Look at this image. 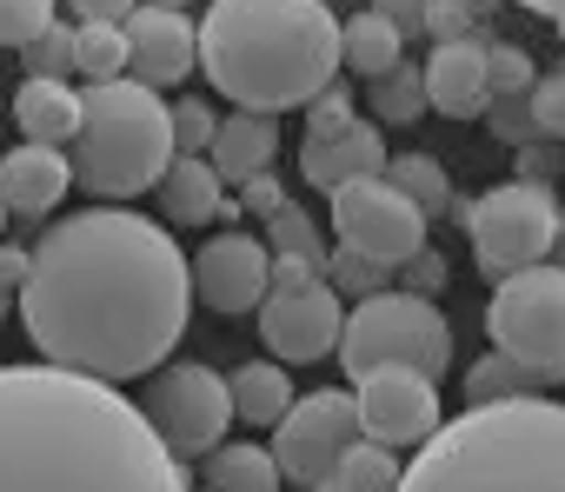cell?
Instances as JSON below:
<instances>
[{"mask_svg": "<svg viewBox=\"0 0 565 492\" xmlns=\"http://www.w3.org/2000/svg\"><path fill=\"white\" fill-rule=\"evenodd\" d=\"M14 307L47 366L120 386L180 346L193 260L180 254L173 226L127 206H87L41 233Z\"/></svg>", "mask_w": 565, "mask_h": 492, "instance_id": "obj_1", "label": "cell"}, {"mask_svg": "<svg viewBox=\"0 0 565 492\" xmlns=\"http://www.w3.org/2000/svg\"><path fill=\"white\" fill-rule=\"evenodd\" d=\"M0 492H193L140 399L61 366H0Z\"/></svg>", "mask_w": 565, "mask_h": 492, "instance_id": "obj_2", "label": "cell"}, {"mask_svg": "<svg viewBox=\"0 0 565 492\" xmlns=\"http://www.w3.org/2000/svg\"><path fill=\"white\" fill-rule=\"evenodd\" d=\"M340 21L327 0H213L200 21V74L233 114L313 107L340 74Z\"/></svg>", "mask_w": 565, "mask_h": 492, "instance_id": "obj_3", "label": "cell"}, {"mask_svg": "<svg viewBox=\"0 0 565 492\" xmlns=\"http://www.w3.org/2000/svg\"><path fill=\"white\" fill-rule=\"evenodd\" d=\"M399 492H565V406L545 393L466 406L406 459Z\"/></svg>", "mask_w": 565, "mask_h": 492, "instance_id": "obj_4", "label": "cell"}, {"mask_svg": "<svg viewBox=\"0 0 565 492\" xmlns=\"http://www.w3.org/2000/svg\"><path fill=\"white\" fill-rule=\"evenodd\" d=\"M67 153H74V180L87 193L140 200L173 167V100H160L140 81L81 87V140Z\"/></svg>", "mask_w": 565, "mask_h": 492, "instance_id": "obj_5", "label": "cell"}, {"mask_svg": "<svg viewBox=\"0 0 565 492\" xmlns=\"http://www.w3.org/2000/svg\"><path fill=\"white\" fill-rule=\"evenodd\" d=\"M340 366L360 379V373H380V366H419L426 379H439L452 366V327L433 300L419 293H373L347 313V333H340Z\"/></svg>", "mask_w": 565, "mask_h": 492, "instance_id": "obj_6", "label": "cell"}, {"mask_svg": "<svg viewBox=\"0 0 565 492\" xmlns=\"http://www.w3.org/2000/svg\"><path fill=\"white\" fill-rule=\"evenodd\" d=\"M558 193L545 186V180H499V186H486L472 206H466V239H472V260H479V274H492V287L499 280H512V274H525V267H545L552 260V246H558Z\"/></svg>", "mask_w": 565, "mask_h": 492, "instance_id": "obj_7", "label": "cell"}, {"mask_svg": "<svg viewBox=\"0 0 565 492\" xmlns=\"http://www.w3.org/2000/svg\"><path fill=\"white\" fill-rule=\"evenodd\" d=\"M486 333H492V353L525 366L539 386H558L565 379V267L545 260L499 280L486 300Z\"/></svg>", "mask_w": 565, "mask_h": 492, "instance_id": "obj_8", "label": "cell"}, {"mask_svg": "<svg viewBox=\"0 0 565 492\" xmlns=\"http://www.w3.org/2000/svg\"><path fill=\"white\" fill-rule=\"evenodd\" d=\"M140 413L147 426L160 432V446L186 466V459H206L213 446H226V426H233V393L213 366L200 360H180V366H160L140 393Z\"/></svg>", "mask_w": 565, "mask_h": 492, "instance_id": "obj_9", "label": "cell"}, {"mask_svg": "<svg viewBox=\"0 0 565 492\" xmlns=\"http://www.w3.org/2000/svg\"><path fill=\"white\" fill-rule=\"evenodd\" d=\"M327 200H333V239L347 246V254H360V260H373L386 274H399L413 254H426V213L386 173L380 180H353V186H340Z\"/></svg>", "mask_w": 565, "mask_h": 492, "instance_id": "obj_10", "label": "cell"}, {"mask_svg": "<svg viewBox=\"0 0 565 492\" xmlns=\"http://www.w3.org/2000/svg\"><path fill=\"white\" fill-rule=\"evenodd\" d=\"M360 439V406H353V393H340V386H320V393H300L294 399V413L273 426V466H279V479L287 485H327L333 479V466H340V452Z\"/></svg>", "mask_w": 565, "mask_h": 492, "instance_id": "obj_11", "label": "cell"}, {"mask_svg": "<svg viewBox=\"0 0 565 492\" xmlns=\"http://www.w3.org/2000/svg\"><path fill=\"white\" fill-rule=\"evenodd\" d=\"M353 406H360V439L373 446H426L446 413H439V379H426L419 366H380V373H360L353 379Z\"/></svg>", "mask_w": 565, "mask_h": 492, "instance_id": "obj_12", "label": "cell"}, {"mask_svg": "<svg viewBox=\"0 0 565 492\" xmlns=\"http://www.w3.org/2000/svg\"><path fill=\"white\" fill-rule=\"evenodd\" d=\"M340 333H347V300L327 280L273 287L259 300V340H266V360H279V366H307V360L340 353Z\"/></svg>", "mask_w": 565, "mask_h": 492, "instance_id": "obj_13", "label": "cell"}, {"mask_svg": "<svg viewBox=\"0 0 565 492\" xmlns=\"http://www.w3.org/2000/svg\"><path fill=\"white\" fill-rule=\"evenodd\" d=\"M273 293V254H266V239L246 233V226H226L213 233L200 254H193V300L206 313H259V300Z\"/></svg>", "mask_w": 565, "mask_h": 492, "instance_id": "obj_14", "label": "cell"}, {"mask_svg": "<svg viewBox=\"0 0 565 492\" xmlns=\"http://www.w3.org/2000/svg\"><path fill=\"white\" fill-rule=\"evenodd\" d=\"M193 67H200V28L180 8H153V0H147V8L127 21V81L167 94Z\"/></svg>", "mask_w": 565, "mask_h": 492, "instance_id": "obj_15", "label": "cell"}, {"mask_svg": "<svg viewBox=\"0 0 565 492\" xmlns=\"http://www.w3.org/2000/svg\"><path fill=\"white\" fill-rule=\"evenodd\" d=\"M386 160H393V153H386L380 127H373V120H347V127H333V133H307V147H300V180L320 186V193H340V186H353V180H380Z\"/></svg>", "mask_w": 565, "mask_h": 492, "instance_id": "obj_16", "label": "cell"}, {"mask_svg": "<svg viewBox=\"0 0 565 492\" xmlns=\"http://www.w3.org/2000/svg\"><path fill=\"white\" fill-rule=\"evenodd\" d=\"M74 186V153L61 147H14L0 153V206H8V220H47Z\"/></svg>", "mask_w": 565, "mask_h": 492, "instance_id": "obj_17", "label": "cell"}, {"mask_svg": "<svg viewBox=\"0 0 565 492\" xmlns=\"http://www.w3.org/2000/svg\"><path fill=\"white\" fill-rule=\"evenodd\" d=\"M486 34L479 41H452V47H433L426 61V107L446 114V120H486L492 107V81H486Z\"/></svg>", "mask_w": 565, "mask_h": 492, "instance_id": "obj_18", "label": "cell"}, {"mask_svg": "<svg viewBox=\"0 0 565 492\" xmlns=\"http://www.w3.org/2000/svg\"><path fill=\"white\" fill-rule=\"evenodd\" d=\"M14 127L28 147H74L81 140V87L74 81H28L14 87Z\"/></svg>", "mask_w": 565, "mask_h": 492, "instance_id": "obj_19", "label": "cell"}, {"mask_svg": "<svg viewBox=\"0 0 565 492\" xmlns=\"http://www.w3.org/2000/svg\"><path fill=\"white\" fill-rule=\"evenodd\" d=\"M206 160H213V173L226 186H246V180L273 173V160H279V120L273 114H226Z\"/></svg>", "mask_w": 565, "mask_h": 492, "instance_id": "obj_20", "label": "cell"}, {"mask_svg": "<svg viewBox=\"0 0 565 492\" xmlns=\"http://www.w3.org/2000/svg\"><path fill=\"white\" fill-rule=\"evenodd\" d=\"M153 193H160V226H206L226 213V180L213 173V160H193V153H173Z\"/></svg>", "mask_w": 565, "mask_h": 492, "instance_id": "obj_21", "label": "cell"}, {"mask_svg": "<svg viewBox=\"0 0 565 492\" xmlns=\"http://www.w3.org/2000/svg\"><path fill=\"white\" fill-rule=\"evenodd\" d=\"M226 393H233V419H246V432L253 426H279L294 413V379H287V366L279 360H246V366H233V379H226Z\"/></svg>", "mask_w": 565, "mask_h": 492, "instance_id": "obj_22", "label": "cell"}, {"mask_svg": "<svg viewBox=\"0 0 565 492\" xmlns=\"http://www.w3.org/2000/svg\"><path fill=\"white\" fill-rule=\"evenodd\" d=\"M340 61L360 74V81H386L393 67H406V34L386 21V14H353L340 21Z\"/></svg>", "mask_w": 565, "mask_h": 492, "instance_id": "obj_23", "label": "cell"}, {"mask_svg": "<svg viewBox=\"0 0 565 492\" xmlns=\"http://www.w3.org/2000/svg\"><path fill=\"white\" fill-rule=\"evenodd\" d=\"M206 492H279L287 479H279L273 466V446H253V439H226L206 452V472H200Z\"/></svg>", "mask_w": 565, "mask_h": 492, "instance_id": "obj_24", "label": "cell"}, {"mask_svg": "<svg viewBox=\"0 0 565 492\" xmlns=\"http://www.w3.org/2000/svg\"><path fill=\"white\" fill-rule=\"evenodd\" d=\"M266 254L273 260H294V267H307V274H320L327 280V254H333V246H327V233L300 213V206H279L273 220H266Z\"/></svg>", "mask_w": 565, "mask_h": 492, "instance_id": "obj_25", "label": "cell"}, {"mask_svg": "<svg viewBox=\"0 0 565 492\" xmlns=\"http://www.w3.org/2000/svg\"><path fill=\"white\" fill-rule=\"evenodd\" d=\"M399 452L393 446H373V439H353L347 452H340V466H333V492H399Z\"/></svg>", "mask_w": 565, "mask_h": 492, "instance_id": "obj_26", "label": "cell"}, {"mask_svg": "<svg viewBox=\"0 0 565 492\" xmlns=\"http://www.w3.org/2000/svg\"><path fill=\"white\" fill-rule=\"evenodd\" d=\"M386 180H393L426 220H433V213H459V206H452V180H446V167H439L433 153H393V160H386Z\"/></svg>", "mask_w": 565, "mask_h": 492, "instance_id": "obj_27", "label": "cell"}, {"mask_svg": "<svg viewBox=\"0 0 565 492\" xmlns=\"http://www.w3.org/2000/svg\"><path fill=\"white\" fill-rule=\"evenodd\" d=\"M74 74H87V87L127 81V28H74Z\"/></svg>", "mask_w": 565, "mask_h": 492, "instance_id": "obj_28", "label": "cell"}, {"mask_svg": "<svg viewBox=\"0 0 565 492\" xmlns=\"http://www.w3.org/2000/svg\"><path fill=\"white\" fill-rule=\"evenodd\" d=\"M539 379L525 366H512L505 353H486L466 366V406H499V399H532Z\"/></svg>", "mask_w": 565, "mask_h": 492, "instance_id": "obj_29", "label": "cell"}, {"mask_svg": "<svg viewBox=\"0 0 565 492\" xmlns=\"http://www.w3.org/2000/svg\"><path fill=\"white\" fill-rule=\"evenodd\" d=\"M373 114L386 120V127H413L419 114H433L426 107V67H393L386 81H373Z\"/></svg>", "mask_w": 565, "mask_h": 492, "instance_id": "obj_30", "label": "cell"}, {"mask_svg": "<svg viewBox=\"0 0 565 492\" xmlns=\"http://www.w3.org/2000/svg\"><path fill=\"white\" fill-rule=\"evenodd\" d=\"M327 287L340 293V300H373V293H386V267H373V260H360V254H347V246H333L327 254Z\"/></svg>", "mask_w": 565, "mask_h": 492, "instance_id": "obj_31", "label": "cell"}, {"mask_svg": "<svg viewBox=\"0 0 565 492\" xmlns=\"http://www.w3.org/2000/svg\"><path fill=\"white\" fill-rule=\"evenodd\" d=\"M486 81H492V100H525L539 74H532V54H525V47L492 41V47H486Z\"/></svg>", "mask_w": 565, "mask_h": 492, "instance_id": "obj_32", "label": "cell"}, {"mask_svg": "<svg viewBox=\"0 0 565 492\" xmlns=\"http://www.w3.org/2000/svg\"><path fill=\"white\" fill-rule=\"evenodd\" d=\"M21 67H28V81H67L74 74V28L54 21L34 47H21Z\"/></svg>", "mask_w": 565, "mask_h": 492, "instance_id": "obj_33", "label": "cell"}, {"mask_svg": "<svg viewBox=\"0 0 565 492\" xmlns=\"http://www.w3.org/2000/svg\"><path fill=\"white\" fill-rule=\"evenodd\" d=\"M61 0H0V47H34L54 28Z\"/></svg>", "mask_w": 565, "mask_h": 492, "instance_id": "obj_34", "label": "cell"}, {"mask_svg": "<svg viewBox=\"0 0 565 492\" xmlns=\"http://www.w3.org/2000/svg\"><path fill=\"white\" fill-rule=\"evenodd\" d=\"M213 133H220V114L206 100H173V153L206 160L213 153Z\"/></svg>", "mask_w": 565, "mask_h": 492, "instance_id": "obj_35", "label": "cell"}, {"mask_svg": "<svg viewBox=\"0 0 565 492\" xmlns=\"http://www.w3.org/2000/svg\"><path fill=\"white\" fill-rule=\"evenodd\" d=\"M279 206H294V200H287V186H279V173H259V180L233 186V200H226V220H239V226H246V213H253V220H273Z\"/></svg>", "mask_w": 565, "mask_h": 492, "instance_id": "obj_36", "label": "cell"}, {"mask_svg": "<svg viewBox=\"0 0 565 492\" xmlns=\"http://www.w3.org/2000/svg\"><path fill=\"white\" fill-rule=\"evenodd\" d=\"M525 100H532V120H539V140H565V67H552V74H539Z\"/></svg>", "mask_w": 565, "mask_h": 492, "instance_id": "obj_37", "label": "cell"}, {"mask_svg": "<svg viewBox=\"0 0 565 492\" xmlns=\"http://www.w3.org/2000/svg\"><path fill=\"white\" fill-rule=\"evenodd\" d=\"M486 127H492L499 140L539 147V120H532V100H492V107H486Z\"/></svg>", "mask_w": 565, "mask_h": 492, "instance_id": "obj_38", "label": "cell"}, {"mask_svg": "<svg viewBox=\"0 0 565 492\" xmlns=\"http://www.w3.org/2000/svg\"><path fill=\"white\" fill-rule=\"evenodd\" d=\"M74 28H127L140 14V0H67Z\"/></svg>", "mask_w": 565, "mask_h": 492, "instance_id": "obj_39", "label": "cell"}, {"mask_svg": "<svg viewBox=\"0 0 565 492\" xmlns=\"http://www.w3.org/2000/svg\"><path fill=\"white\" fill-rule=\"evenodd\" d=\"M399 274H406V287H399V293H419V300H433V293L446 287V260L433 254V246H426V254H413Z\"/></svg>", "mask_w": 565, "mask_h": 492, "instance_id": "obj_40", "label": "cell"}, {"mask_svg": "<svg viewBox=\"0 0 565 492\" xmlns=\"http://www.w3.org/2000/svg\"><path fill=\"white\" fill-rule=\"evenodd\" d=\"M353 120V94L347 87H327L313 107H307V133H333V127H347Z\"/></svg>", "mask_w": 565, "mask_h": 492, "instance_id": "obj_41", "label": "cell"}, {"mask_svg": "<svg viewBox=\"0 0 565 492\" xmlns=\"http://www.w3.org/2000/svg\"><path fill=\"white\" fill-rule=\"evenodd\" d=\"M373 14H386L399 34H426V14H433V0H373Z\"/></svg>", "mask_w": 565, "mask_h": 492, "instance_id": "obj_42", "label": "cell"}, {"mask_svg": "<svg viewBox=\"0 0 565 492\" xmlns=\"http://www.w3.org/2000/svg\"><path fill=\"white\" fill-rule=\"evenodd\" d=\"M28 267H34V254H28V246H8V239H0V287H8V293H21Z\"/></svg>", "mask_w": 565, "mask_h": 492, "instance_id": "obj_43", "label": "cell"}, {"mask_svg": "<svg viewBox=\"0 0 565 492\" xmlns=\"http://www.w3.org/2000/svg\"><path fill=\"white\" fill-rule=\"evenodd\" d=\"M446 8H452V14H466L472 28H486V21L499 14V0H446Z\"/></svg>", "mask_w": 565, "mask_h": 492, "instance_id": "obj_44", "label": "cell"}, {"mask_svg": "<svg viewBox=\"0 0 565 492\" xmlns=\"http://www.w3.org/2000/svg\"><path fill=\"white\" fill-rule=\"evenodd\" d=\"M519 8H532V14H545V21L565 28V0H519Z\"/></svg>", "mask_w": 565, "mask_h": 492, "instance_id": "obj_45", "label": "cell"}, {"mask_svg": "<svg viewBox=\"0 0 565 492\" xmlns=\"http://www.w3.org/2000/svg\"><path fill=\"white\" fill-rule=\"evenodd\" d=\"M8 307H14V293H8V287H0V320H8Z\"/></svg>", "mask_w": 565, "mask_h": 492, "instance_id": "obj_46", "label": "cell"}, {"mask_svg": "<svg viewBox=\"0 0 565 492\" xmlns=\"http://www.w3.org/2000/svg\"><path fill=\"white\" fill-rule=\"evenodd\" d=\"M558 254H565V213H558Z\"/></svg>", "mask_w": 565, "mask_h": 492, "instance_id": "obj_47", "label": "cell"}, {"mask_svg": "<svg viewBox=\"0 0 565 492\" xmlns=\"http://www.w3.org/2000/svg\"><path fill=\"white\" fill-rule=\"evenodd\" d=\"M153 8H186V0H153Z\"/></svg>", "mask_w": 565, "mask_h": 492, "instance_id": "obj_48", "label": "cell"}, {"mask_svg": "<svg viewBox=\"0 0 565 492\" xmlns=\"http://www.w3.org/2000/svg\"><path fill=\"white\" fill-rule=\"evenodd\" d=\"M0 233H8V206H0Z\"/></svg>", "mask_w": 565, "mask_h": 492, "instance_id": "obj_49", "label": "cell"}, {"mask_svg": "<svg viewBox=\"0 0 565 492\" xmlns=\"http://www.w3.org/2000/svg\"><path fill=\"white\" fill-rule=\"evenodd\" d=\"M313 492H333V485H313Z\"/></svg>", "mask_w": 565, "mask_h": 492, "instance_id": "obj_50", "label": "cell"}, {"mask_svg": "<svg viewBox=\"0 0 565 492\" xmlns=\"http://www.w3.org/2000/svg\"><path fill=\"white\" fill-rule=\"evenodd\" d=\"M200 492H206V485H200Z\"/></svg>", "mask_w": 565, "mask_h": 492, "instance_id": "obj_51", "label": "cell"}]
</instances>
